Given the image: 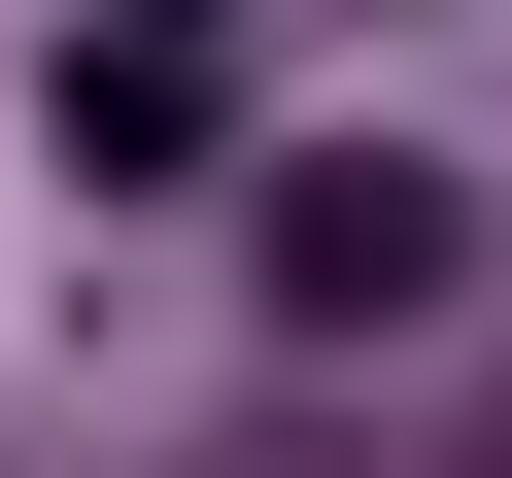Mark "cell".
<instances>
[{
  "label": "cell",
  "instance_id": "cell-1",
  "mask_svg": "<svg viewBox=\"0 0 512 478\" xmlns=\"http://www.w3.org/2000/svg\"><path fill=\"white\" fill-rule=\"evenodd\" d=\"M444 274H478V205H444L410 137H308V171H274V308H308V342H410Z\"/></svg>",
  "mask_w": 512,
  "mask_h": 478
},
{
  "label": "cell",
  "instance_id": "cell-2",
  "mask_svg": "<svg viewBox=\"0 0 512 478\" xmlns=\"http://www.w3.org/2000/svg\"><path fill=\"white\" fill-rule=\"evenodd\" d=\"M35 137H69L103 205H171V171H205V35H103V0H69V69H35Z\"/></svg>",
  "mask_w": 512,
  "mask_h": 478
},
{
  "label": "cell",
  "instance_id": "cell-3",
  "mask_svg": "<svg viewBox=\"0 0 512 478\" xmlns=\"http://www.w3.org/2000/svg\"><path fill=\"white\" fill-rule=\"evenodd\" d=\"M478 478H512V444H478Z\"/></svg>",
  "mask_w": 512,
  "mask_h": 478
}]
</instances>
